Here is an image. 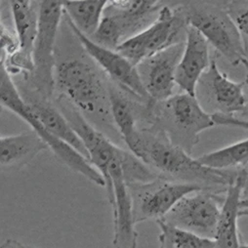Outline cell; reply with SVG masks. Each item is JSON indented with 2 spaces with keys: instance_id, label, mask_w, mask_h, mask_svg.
Here are the masks:
<instances>
[{
  "instance_id": "cell-1",
  "label": "cell",
  "mask_w": 248,
  "mask_h": 248,
  "mask_svg": "<svg viewBox=\"0 0 248 248\" xmlns=\"http://www.w3.org/2000/svg\"><path fill=\"white\" fill-rule=\"evenodd\" d=\"M124 141L155 174L170 181L197 184L213 192L217 186L227 189L236 174L203 166L153 124L138 127Z\"/></svg>"
},
{
  "instance_id": "cell-2",
  "label": "cell",
  "mask_w": 248,
  "mask_h": 248,
  "mask_svg": "<svg viewBox=\"0 0 248 248\" xmlns=\"http://www.w3.org/2000/svg\"><path fill=\"white\" fill-rule=\"evenodd\" d=\"M55 91L75 106L83 115L112 122L109 84L98 68L82 58H69L56 63Z\"/></svg>"
},
{
  "instance_id": "cell-3",
  "label": "cell",
  "mask_w": 248,
  "mask_h": 248,
  "mask_svg": "<svg viewBox=\"0 0 248 248\" xmlns=\"http://www.w3.org/2000/svg\"><path fill=\"white\" fill-rule=\"evenodd\" d=\"M151 124L161 129L172 143L192 154L200 135L216 124L212 114L201 105L197 96L188 93L173 95L151 106Z\"/></svg>"
},
{
  "instance_id": "cell-4",
  "label": "cell",
  "mask_w": 248,
  "mask_h": 248,
  "mask_svg": "<svg viewBox=\"0 0 248 248\" xmlns=\"http://www.w3.org/2000/svg\"><path fill=\"white\" fill-rule=\"evenodd\" d=\"M0 102L3 108L17 114L20 118L29 123L31 129L45 142L48 149L51 150L62 163L74 172L84 176L99 187L106 188L104 177L92 165L89 159L69 144L50 134L43 127L30 106L22 97L12 77L3 67H1V74H0Z\"/></svg>"
},
{
  "instance_id": "cell-5",
  "label": "cell",
  "mask_w": 248,
  "mask_h": 248,
  "mask_svg": "<svg viewBox=\"0 0 248 248\" xmlns=\"http://www.w3.org/2000/svg\"><path fill=\"white\" fill-rule=\"evenodd\" d=\"M163 6L161 1L149 0H108L100 27L90 39L116 50L124 41L150 27Z\"/></svg>"
},
{
  "instance_id": "cell-6",
  "label": "cell",
  "mask_w": 248,
  "mask_h": 248,
  "mask_svg": "<svg viewBox=\"0 0 248 248\" xmlns=\"http://www.w3.org/2000/svg\"><path fill=\"white\" fill-rule=\"evenodd\" d=\"M188 26L198 30L232 66L242 65L246 60L244 42L231 18L227 6L220 7L207 2H191L180 7Z\"/></svg>"
},
{
  "instance_id": "cell-7",
  "label": "cell",
  "mask_w": 248,
  "mask_h": 248,
  "mask_svg": "<svg viewBox=\"0 0 248 248\" xmlns=\"http://www.w3.org/2000/svg\"><path fill=\"white\" fill-rule=\"evenodd\" d=\"M38 31L33 48L34 71L31 79L34 91L47 100L55 93V43L62 17L64 16L63 1L38 2Z\"/></svg>"
},
{
  "instance_id": "cell-8",
  "label": "cell",
  "mask_w": 248,
  "mask_h": 248,
  "mask_svg": "<svg viewBox=\"0 0 248 248\" xmlns=\"http://www.w3.org/2000/svg\"><path fill=\"white\" fill-rule=\"evenodd\" d=\"M187 27L180 7L174 9L164 5L157 19L150 27L124 41L115 51L137 67L144 60L182 42L183 40H179V37L182 31Z\"/></svg>"
},
{
  "instance_id": "cell-9",
  "label": "cell",
  "mask_w": 248,
  "mask_h": 248,
  "mask_svg": "<svg viewBox=\"0 0 248 248\" xmlns=\"http://www.w3.org/2000/svg\"><path fill=\"white\" fill-rule=\"evenodd\" d=\"M135 224L163 219L185 197L205 190L197 184L179 183L161 177L143 184L127 185Z\"/></svg>"
},
{
  "instance_id": "cell-10",
  "label": "cell",
  "mask_w": 248,
  "mask_h": 248,
  "mask_svg": "<svg viewBox=\"0 0 248 248\" xmlns=\"http://www.w3.org/2000/svg\"><path fill=\"white\" fill-rule=\"evenodd\" d=\"M202 190L183 198L161 220L202 237L214 239L224 198Z\"/></svg>"
},
{
  "instance_id": "cell-11",
  "label": "cell",
  "mask_w": 248,
  "mask_h": 248,
  "mask_svg": "<svg viewBox=\"0 0 248 248\" xmlns=\"http://www.w3.org/2000/svg\"><path fill=\"white\" fill-rule=\"evenodd\" d=\"M65 20L87 55L106 75L108 76L116 86L148 105L153 103L142 83L137 67L132 65L125 57H123L117 51L99 45L85 36L68 18L65 17Z\"/></svg>"
},
{
  "instance_id": "cell-12",
  "label": "cell",
  "mask_w": 248,
  "mask_h": 248,
  "mask_svg": "<svg viewBox=\"0 0 248 248\" xmlns=\"http://www.w3.org/2000/svg\"><path fill=\"white\" fill-rule=\"evenodd\" d=\"M15 33L19 40V51L11 57L1 58V66L12 77L32 76L33 48L38 31V5L30 0H12L9 2Z\"/></svg>"
},
{
  "instance_id": "cell-13",
  "label": "cell",
  "mask_w": 248,
  "mask_h": 248,
  "mask_svg": "<svg viewBox=\"0 0 248 248\" xmlns=\"http://www.w3.org/2000/svg\"><path fill=\"white\" fill-rule=\"evenodd\" d=\"M185 48V40L144 60L137 66L142 83L153 102H163L172 97L176 74Z\"/></svg>"
},
{
  "instance_id": "cell-14",
  "label": "cell",
  "mask_w": 248,
  "mask_h": 248,
  "mask_svg": "<svg viewBox=\"0 0 248 248\" xmlns=\"http://www.w3.org/2000/svg\"><path fill=\"white\" fill-rule=\"evenodd\" d=\"M110 164L108 177L112 189V200L109 202L113 215V239L115 248H137L138 232L135 230L133 206L120 165V154Z\"/></svg>"
},
{
  "instance_id": "cell-15",
  "label": "cell",
  "mask_w": 248,
  "mask_h": 248,
  "mask_svg": "<svg viewBox=\"0 0 248 248\" xmlns=\"http://www.w3.org/2000/svg\"><path fill=\"white\" fill-rule=\"evenodd\" d=\"M199 85L202 96L217 108L216 112L233 115L247 109L248 101L243 92L245 82L231 80L219 70L215 59H212L209 69L202 77Z\"/></svg>"
},
{
  "instance_id": "cell-16",
  "label": "cell",
  "mask_w": 248,
  "mask_h": 248,
  "mask_svg": "<svg viewBox=\"0 0 248 248\" xmlns=\"http://www.w3.org/2000/svg\"><path fill=\"white\" fill-rule=\"evenodd\" d=\"M209 43L195 28L188 26L186 31L185 48L176 74V84L184 92L197 96V88L202 77L211 65Z\"/></svg>"
},
{
  "instance_id": "cell-17",
  "label": "cell",
  "mask_w": 248,
  "mask_h": 248,
  "mask_svg": "<svg viewBox=\"0 0 248 248\" xmlns=\"http://www.w3.org/2000/svg\"><path fill=\"white\" fill-rule=\"evenodd\" d=\"M245 170L237 172L226 190L217 226L216 248H240L237 220L240 217V201L244 191Z\"/></svg>"
},
{
  "instance_id": "cell-18",
  "label": "cell",
  "mask_w": 248,
  "mask_h": 248,
  "mask_svg": "<svg viewBox=\"0 0 248 248\" xmlns=\"http://www.w3.org/2000/svg\"><path fill=\"white\" fill-rule=\"evenodd\" d=\"M35 93L36 95L30 97L23 94L21 95L30 106L35 116L38 118L43 127L50 134L69 144L87 159H89V155L83 142L72 127L71 123L63 112L51 102V100L44 99L37 94V92Z\"/></svg>"
},
{
  "instance_id": "cell-19",
  "label": "cell",
  "mask_w": 248,
  "mask_h": 248,
  "mask_svg": "<svg viewBox=\"0 0 248 248\" xmlns=\"http://www.w3.org/2000/svg\"><path fill=\"white\" fill-rule=\"evenodd\" d=\"M45 142L32 130L0 138V164L2 170H19L39 153L47 150Z\"/></svg>"
},
{
  "instance_id": "cell-20",
  "label": "cell",
  "mask_w": 248,
  "mask_h": 248,
  "mask_svg": "<svg viewBox=\"0 0 248 248\" xmlns=\"http://www.w3.org/2000/svg\"><path fill=\"white\" fill-rule=\"evenodd\" d=\"M108 0L63 1L64 15L85 36L92 38L102 22Z\"/></svg>"
},
{
  "instance_id": "cell-21",
  "label": "cell",
  "mask_w": 248,
  "mask_h": 248,
  "mask_svg": "<svg viewBox=\"0 0 248 248\" xmlns=\"http://www.w3.org/2000/svg\"><path fill=\"white\" fill-rule=\"evenodd\" d=\"M197 160L203 166L221 171L245 166L248 164V139L205 154Z\"/></svg>"
},
{
  "instance_id": "cell-22",
  "label": "cell",
  "mask_w": 248,
  "mask_h": 248,
  "mask_svg": "<svg viewBox=\"0 0 248 248\" xmlns=\"http://www.w3.org/2000/svg\"><path fill=\"white\" fill-rule=\"evenodd\" d=\"M156 224L160 230L159 248H216L214 239L202 237L163 220H157Z\"/></svg>"
},
{
  "instance_id": "cell-23",
  "label": "cell",
  "mask_w": 248,
  "mask_h": 248,
  "mask_svg": "<svg viewBox=\"0 0 248 248\" xmlns=\"http://www.w3.org/2000/svg\"><path fill=\"white\" fill-rule=\"evenodd\" d=\"M227 10L232 19L241 36L248 37V6H242V2H228Z\"/></svg>"
},
{
  "instance_id": "cell-24",
  "label": "cell",
  "mask_w": 248,
  "mask_h": 248,
  "mask_svg": "<svg viewBox=\"0 0 248 248\" xmlns=\"http://www.w3.org/2000/svg\"><path fill=\"white\" fill-rule=\"evenodd\" d=\"M0 40H1V58L11 57L19 51V40L16 33L11 32L3 23H1Z\"/></svg>"
},
{
  "instance_id": "cell-25",
  "label": "cell",
  "mask_w": 248,
  "mask_h": 248,
  "mask_svg": "<svg viewBox=\"0 0 248 248\" xmlns=\"http://www.w3.org/2000/svg\"><path fill=\"white\" fill-rule=\"evenodd\" d=\"M212 118L216 125L239 127V128L248 130V121L240 117H236L235 115H229V114L214 112L212 113Z\"/></svg>"
},
{
  "instance_id": "cell-26",
  "label": "cell",
  "mask_w": 248,
  "mask_h": 248,
  "mask_svg": "<svg viewBox=\"0 0 248 248\" xmlns=\"http://www.w3.org/2000/svg\"><path fill=\"white\" fill-rule=\"evenodd\" d=\"M0 248H27V245L16 239H7L1 244Z\"/></svg>"
},
{
  "instance_id": "cell-27",
  "label": "cell",
  "mask_w": 248,
  "mask_h": 248,
  "mask_svg": "<svg viewBox=\"0 0 248 248\" xmlns=\"http://www.w3.org/2000/svg\"><path fill=\"white\" fill-rule=\"evenodd\" d=\"M242 65H243L244 68L246 69V79H245L244 82H245V86L248 87V60H247V59L242 62Z\"/></svg>"
},
{
  "instance_id": "cell-28",
  "label": "cell",
  "mask_w": 248,
  "mask_h": 248,
  "mask_svg": "<svg viewBox=\"0 0 248 248\" xmlns=\"http://www.w3.org/2000/svg\"><path fill=\"white\" fill-rule=\"evenodd\" d=\"M240 209H248V199L240 201Z\"/></svg>"
},
{
  "instance_id": "cell-29",
  "label": "cell",
  "mask_w": 248,
  "mask_h": 248,
  "mask_svg": "<svg viewBox=\"0 0 248 248\" xmlns=\"http://www.w3.org/2000/svg\"><path fill=\"white\" fill-rule=\"evenodd\" d=\"M244 190H248V171L245 170V183H244Z\"/></svg>"
},
{
  "instance_id": "cell-30",
  "label": "cell",
  "mask_w": 248,
  "mask_h": 248,
  "mask_svg": "<svg viewBox=\"0 0 248 248\" xmlns=\"http://www.w3.org/2000/svg\"><path fill=\"white\" fill-rule=\"evenodd\" d=\"M240 114H241V117H240V118H242V119H244V120H247V121H248V109H246L245 111L241 112Z\"/></svg>"
},
{
  "instance_id": "cell-31",
  "label": "cell",
  "mask_w": 248,
  "mask_h": 248,
  "mask_svg": "<svg viewBox=\"0 0 248 248\" xmlns=\"http://www.w3.org/2000/svg\"><path fill=\"white\" fill-rule=\"evenodd\" d=\"M239 216H246L248 217V209H241L239 212Z\"/></svg>"
},
{
  "instance_id": "cell-32",
  "label": "cell",
  "mask_w": 248,
  "mask_h": 248,
  "mask_svg": "<svg viewBox=\"0 0 248 248\" xmlns=\"http://www.w3.org/2000/svg\"><path fill=\"white\" fill-rule=\"evenodd\" d=\"M240 248H248V244H246V245H241Z\"/></svg>"
},
{
  "instance_id": "cell-33",
  "label": "cell",
  "mask_w": 248,
  "mask_h": 248,
  "mask_svg": "<svg viewBox=\"0 0 248 248\" xmlns=\"http://www.w3.org/2000/svg\"><path fill=\"white\" fill-rule=\"evenodd\" d=\"M27 248H37V247H34V246H31V245H27Z\"/></svg>"
}]
</instances>
